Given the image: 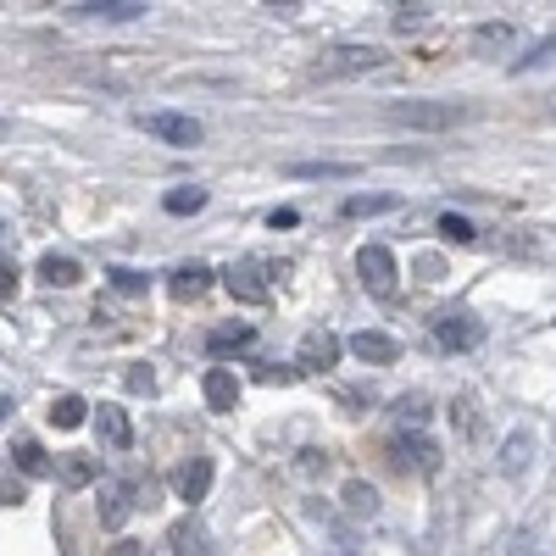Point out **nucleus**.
I'll return each instance as SVG.
<instances>
[{
  "label": "nucleus",
  "instance_id": "obj_11",
  "mask_svg": "<svg viewBox=\"0 0 556 556\" xmlns=\"http://www.w3.org/2000/svg\"><path fill=\"white\" fill-rule=\"evenodd\" d=\"M395 456L406 462V468H417V473H434L440 468V445L429 434H401L395 440Z\"/></svg>",
  "mask_w": 556,
  "mask_h": 556
},
{
  "label": "nucleus",
  "instance_id": "obj_30",
  "mask_svg": "<svg viewBox=\"0 0 556 556\" xmlns=\"http://www.w3.org/2000/svg\"><path fill=\"white\" fill-rule=\"evenodd\" d=\"M434 7H395V34H412V28H424Z\"/></svg>",
  "mask_w": 556,
  "mask_h": 556
},
{
  "label": "nucleus",
  "instance_id": "obj_13",
  "mask_svg": "<svg viewBox=\"0 0 556 556\" xmlns=\"http://www.w3.org/2000/svg\"><path fill=\"white\" fill-rule=\"evenodd\" d=\"M96 434H101V445L128 451V445H134V424H128V412H123V406H101V412H96Z\"/></svg>",
  "mask_w": 556,
  "mask_h": 556
},
{
  "label": "nucleus",
  "instance_id": "obj_25",
  "mask_svg": "<svg viewBox=\"0 0 556 556\" xmlns=\"http://www.w3.org/2000/svg\"><path fill=\"white\" fill-rule=\"evenodd\" d=\"M290 173H295V178H351L356 167H351V162H295Z\"/></svg>",
  "mask_w": 556,
  "mask_h": 556
},
{
  "label": "nucleus",
  "instance_id": "obj_12",
  "mask_svg": "<svg viewBox=\"0 0 556 556\" xmlns=\"http://www.w3.org/2000/svg\"><path fill=\"white\" fill-rule=\"evenodd\" d=\"M340 351H345V345H340L329 329H306V334H301V367H334Z\"/></svg>",
  "mask_w": 556,
  "mask_h": 556
},
{
  "label": "nucleus",
  "instance_id": "obj_23",
  "mask_svg": "<svg viewBox=\"0 0 556 556\" xmlns=\"http://www.w3.org/2000/svg\"><path fill=\"white\" fill-rule=\"evenodd\" d=\"M345 506H351L356 518H374V513H379V495H374V484L351 479V484H345Z\"/></svg>",
  "mask_w": 556,
  "mask_h": 556
},
{
  "label": "nucleus",
  "instance_id": "obj_7",
  "mask_svg": "<svg viewBox=\"0 0 556 556\" xmlns=\"http://www.w3.org/2000/svg\"><path fill=\"white\" fill-rule=\"evenodd\" d=\"M134 479H101V523L106 529H123L128 513H134Z\"/></svg>",
  "mask_w": 556,
  "mask_h": 556
},
{
  "label": "nucleus",
  "instance_id": "obj_10",
  "mask_svg": "<svg viewBox=\"0 0 556 556\" xmlns=\"http://www.w3.org/2000/svg\"><path fill=\"white\" fill-rule=\"evenodd\" d=\"M167 545H173V556H212V534L201 518H178L167 529Z\"/></svg>",
  "mask_w": 556,
  "mask_h": 556
},
{
  "label": "nucleus",
  "instance_id": "obj_14",
  "mask_svg": "<svg viewBox=\"0 0 556 556\" xmlns=\"http://www.w3.org/2000/svg\"><path fill=\"white\" fill-rule=\"evenodd\" d=\"M223 285L235 290L240 301H251V306H262V301H267V285H262V267H256V262H240V267H228V273H223Z\"/></svg>",
  "mask_w": 556,
  "mask_h": 556
},
{
  "label": "nucleus",
  "instance_id": "obj_37",
  "mask_svg": "<svg viewBox=\"0 0 556 556\" xmlns=\"http://www.w3.org/2000/svg\"><path fill=\"white\" fill-rule=\"evenodd\" d=\"M267 223H273V228H295V223H301V217H295V212H290V206H285V212H273V217H267Z\"/></svg>",
  "mask_w": 556,
  "mask_h": 556
},
{
  "label": "nucleus",
  "instance_id": "obj_1",
  "mask_svg": "<svg viewBox=\"0 0 556 556\" xmlns=\"http://www.w3.org/2000/svg\"><path fill=\"white\" fill-rule=\"evenodd\" d=\"M384 117L401 123V128H456L468 117V106H456V101H395V106H384Z\"/></svg>",
  "mask_w": 556,
  "mask_h": 556
},
{
  "label": "nucleus",
  "instance_id": "obj_28",
  "mask_svg": "<svg viewBox=\"0 0 556 556\" xmlns=\"http://www.w3.org/2000/svg\"><path fill=\"white\" fill-rule=\"evenodd\" d=\"M529 451H534L529 434H513V440H506V473H523V468H529Z\"/></svg>",
  "mask_w": 556,
  "mask_h": 556
},
{
  "label": "nucleus",
  "instance_id": "obj_29",
  "mask_svg": "<svg viewBox=\"0 0 556 556\" xmlns=\"http://www.w3.org/2000/svg\"><path fill=\"white\" fill-rule=\"evenodd\" d=\"M440 235H445V240H456V245L479 240V235H473V223H468V217H456V212H445V217H440Z\"/></svg>",
  "mask_w": 556,
  "mask_h": 556
},
{
  "label": "nucleus",
  "instance_id": "obj_31",
  "mask_svg": "<svg viewBox=\"0 0 556 556\" xmlns=\"http://www.w3.org/2000/svg\"><path fill=\"white\" fill-rule=\"evenodd\" d=\"M551 56H556V34H551V39H540V45H534V51H529V56H523V62H518V73H529V67H540V62H551Z\"/></svg>",
  "mask_w": 556,
  "mask_h": 556
},
{
  "label": "nucleus",
  "instance_id": "obj_24",
  "mask_svg": "<svg viewBox=\"0 0 556 556\" xmlns=\"http://www.w3.org/2000/svg\"><path fill=\"white\" fill-rule=\"evenodd\" d=\"M340 212L345 217H379V212H395V195H351Z\"/></svg>",
  "mask_w": 556,
  "mask_h": 556
},
{
  "label": "nucleus",
  "instance_id": "obj_16",
  "mask_svg": "<svg viewBox=\"0 0 556 556\" xmlns=\"http://www.w3.org/2000/svg\"><path fill=\"white\" fill-rule=\"evenodd\" d=\"M39 278H45V285H51V290H73L78 278H84V267H78L73 256H56V251H45V256H39Z\"/></svg>",
  "mask_w": 556,
  "mask_h": 556
},
{
  "label": "nucleus",
  "instance_id": "obj_19",
  "mask_svg": "<svg viewBox=\"0 0 556 556\" xmlns=\"http://www.w3.org/2000/svg\"><path fill=\"white\" fill-rule=\"evenodd\" d=\"M513 23H479L473 28V45H479V56H501V51H513Z\"/></svg>",
  "mask_w": 556,
  "mask_h": 556
},
{
  "label": "nucleus",
  "instance_id": "obj_21",
  "mask_svg": "<svg viewBox=\"0 0 556 556\" xmlns=\"http://www.w3.org/2000/svg\"><path fill=\"white\" fill-rule=\"evenodd\" d=\"M56 479L67 490H84V484H96V462H89V456H62L56 462Z\"/></svg>",
  "mask_w": 556,
  "mask_h": 556
},
{
  "label": "nucleus",
  "instance_id": "obj_8",
  "mask_svg": "<svg viewBox=\"0 0 556 556\" xmlns=\"http://www.w3.org/2000/svg\"><path fill=\"white\" fill-rule=\"evenodd\" d=\"M67 12L89 23H134L146 17V0H84V7H67Z\"/></svg>",
  "mask_w": 556,
  "mask_h": 556
},
{
  "label": "nucleus",
  "instance_id": "obj_34",
  "mask_svg": "<svg viewBox=\"0 0 556 556\" xmlns=\"http://www.w3.org/2000/svg\"><path fill=\"white\" fill-rule=\"evenodd\" d=\"M0 501H23V479H12V473H0Z\"/></svg>",
  "mask_w": 556,
  "mask_h": 556
},
{
  "label": "nucleus",
  "instance_id": "obj_32",
  "mask_svg": "<svg viewBox=\"0 0 556 556\" xmlns=\"http://www.w3.org/2000/svg\"><path fill=\"white\" fill-rule=\"evenodd\" d=\"M128 390H134V395H156V374H151V367H134V374H128Z\"/></svg>",
  "mask_w": 556,
  "mask_h": 556
},
{
  "label": "nucleus",
  "instance_id": "obj_36",
  "mask_svg": "<svg viewBox=\"0 0 556 556\" xmlns=\"http://www.w3.org/2000/svg\"><path fill=\"white\" fill-rule=\"evenodd\" d=\"M401 417L406 424H424V401H401Z\"/></svg>",
  "mask_w": 556,
  "mask_h": 556
},
{
  "label": "nucleus",
  "instance_id": "obj_35",
  "mask_svg": "<svg viewBox=\"0 0 556 556\" xmlns=\"http://www.w3.org/2000/svg\"><path fill=\"white\" fill-rule=\"evenodd\" d=\"M106 556H151V551H146V545H139V540H117V545H112Z\"/></svg>",
  "mask_w": 556,
  "mask_h": 556
},
{
  "label": "nucleus",
  "instance_id": "obj_3",
  "mask_svg": "<svg viewBox=\"0 0 556 556\" xmlns=\"http://www.w3.org/2000/svg\"><path fill=\"white\" fill-rule=\"evenodd\" d=\"M356 273H362V285L374 290V295H395V285H401V267H395V256H390V245H362L356 251Z\"/></svg>",
  "mask_w": 556,
  "mask_h": 556
},
{
  "label": "nucleus",
  "instance_id": "obj_20",
  "mask_svg": "<svg viewBox=\"0 0 556 556\" xmlns=\"http://www.w3.org/2000/svg\"><path fill=\"white\" fill-rule=\"evenodd\" d=\"M206 285H212V267H201V262H190V267H178V273H173V295H178V301L206 295Z\"/></svg>",
  "mask_w": 556,
  "mask_h": 556
},
{
  "label": "nucleus",
  "instance_id": "obj_4",
  "mask_svg": "<svg viewBox=\"0 0 556 556\" xmlns=\"http://www.w3.org/2000/svg\"><path fill=\"white\" fill-rule=\"evenodd\" d=\"M139 128L156 134L162 146H195V139H201V123L190 112H146V117H139Z\"/></svg>",
  "mask_w": 556,
  "mask_h": 556
},
{
  "label": "nucleus",
  "instance_id": "obj_26",
  "mask_svg": "<svg viewBox=\"0 0 556 556\" xmlns=\"http://www.w3.org/2000/svg\"><path fill=\"white\" fill-rule=\"evenodd\" d=\"M84 412H89V406H84L78 395H62V401L51 406V424H56V429H78V424H84Z\"/></svg>",
  "mask_w": 556,
  "mask_h": 556
},
{
  "label": "nucleus",
  "instance_id": "obj_15",
  "mask_svg": "<svg viewBox=\"0 0 556 556\" xmlns=\"http://www.w3.org/2000/svg\"><path fill=\"white\" fill-rule=\"evenodd\" d=\"M201 390H206V406H212V412H235V406H240V379L228 374V367H212Z\"/></svg>",
  "mask_w": 556,
  "mask_h": 556
},
{
  "label": "nucleus",
  "instance_id": "obj_2",
  "mask_svg": "<svg viewBox=\"0 0 556 556\" xmlns=\"http://www.w3.org/2000/svg\"><path fill=\"white\" fill-rule=\"evenodd\" d=\"M374 67H384V51H374V45H334V51L317 62V78H362Z\"/></svg>",
  "mask_w": 556,
  "mask_h": 556
},
{
  "label": "nucleus",
  "instance_id": "obj_38",
  "mask_svg": "<svg viewBox=\"0 0 556 556\" xmlns=\"http://www.w3.org/2000/svg\"><path fill=\"white\" fill-rule=\"evenodd\" d=\"M7 412H12V406H7V401H0V417H7Z\"/></svg>",
  "mask_w": 556,
  "mask_h": 556
},
{
  "label": "nucleus",
  "instance_id": "obj_33",
  "mask_svg": "<svg viewBox=\"0 0 556 556\" xmlns=\"http://www.w3.org/2000/svg\"><path fill=\"white\" fill-rule=\"evenodd\" d=\"M12 295H17V267L0 256V301H12Z\"/></svg>",
  "mask_w": 556,
  "mask_h": 556
},
{
  "label": "nucleus",
  "instance_id": "obj_39",
  "mask_svg": "<svg viewBox=\"0 0 556 556\" xmlns=\"http://www.w3.org/2000/svg\"><path fill=\"white\" fill-rule=\"evenodd\" d=\"M0 134H7V123H0Z\"/></svg>",
  "mask_w": 556,
  "mask_h": 556
},
{
  "label": "nucleus",
  "instance_id": "obj_22",
  "mask_svg": "<svg viewBox=\"0 0 556 556\" xmlns=\"http://www.w3.org/2000/svg\"><path fill=\"white\" fill-rule=\"evenodd\" d=\"M173 217H190V212H201L206 206V190H195V184H178V190H167V201H162Z\"/></svg>",
  "mask_w": 556,
  "mask_h": 556
},
{
  "label": "nucleus",
  "instance_id": "obj_6",
  "mask_svg": "<svg viewBox=\"0 0 556 556\" xmlns=\"http://www.w3.org/2000/svg\"><path fill=\"white\" fill-rule=\"evenodd\" d=\"M212 479H217V468H212V456H190L178 468V479H173V490H178V501H206L212 495Z\"/></svg>",
  "mask_w": 556,
  "mask_h": 556
},
{
  "label": "nucleus",
  "instance_id": "obj_5",
  "mask_svg": "<svg viewBox=\"0 0 556 556\" xmlns=\"http://www.w3.org/2000/svg\"><path fill=\"white\" fill-rule=\"evenodd\" d=\"M434 334H440L445 351H473V345L484 340V329H479L473 312H445V317L434 323Z\"/></svg>",
  "mask_w": 556,
  "mask_h": 556
},
{
  "label": "nucleus",
  "instance_id": "obj_17",
  "mask_svg": "<svg viewBox=\"0 0 556 556\" xmlns=\"http://www.w3.org/2000/svg\"><path fill=\"white\" fill-rule=\"evenodd\" d=\"M251 340H256L251 323H228V329H212V334H206V351H212V356H235V351H245Z\"/></svg>",
  "mask_w": 556,
  "mask_h": 556
},
{
  "label": "nucleus",
  "instance_id": "obj_27",
  "mask_svg": "<svg viewBox=\"0 0 556 556\" xmlns=\"http://www.w3.org/2000/svg\"><path fill=\"white\" fill-rule=\"evenodd\" d=\"M106 278H112L123 295H146V290H151V278H146V273H134V267H112Z\"/></svg>",
  "mask_w": 556,
  "mask_h": 556
},
{
  "label": "nucleus",
  "instance_id": "obj_9",
  "mask_svg": "<svg viewBox=\"0 0 556 556\" xmlns=\"http://www.w3.org/2000/svg\"><path fill=\"white\" fill-rule=\"evenodd\" d=\"M351 356L367 362V367H390V362L401 356V340H390V334H379V329H362V334L351 340Z\"/></svg>",
  "mask_w": 556,
  "mask_h": 556
},
{
  "label": "nucleus",
  "instance_id": "obj_18",
  "mask_svg": "<svg viewBox=\"0 0 556 556\" xmlns=\"http://www.w3.org/2000/svg\"><path fill=\"white\" fill-rule=\"evenodd\" d=\"M12 456H17V468H23L28 479L56 473V468H51V456H45V445H39V440H28V434H23V440H12Z\"/></svg>",
  "mask_w": 556,
  "mask_h": 556
}]
</instances>
